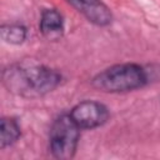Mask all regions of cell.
<instances>
[{"instance_id":"6da1fadb","label":"cell","mask_w":160,"mask_h":160,"mask_svg":"<svg viewBox=\"0 0 160 160\" xmlns=\"http://www.w3.org/2000/svg\"><path fill=\"white\" fill-rule=\"evenodd\" d=\"M61 74L38 62H18L2 71V84L12 94L24 98L42 96L59 86Z\"/></svg>"},{"instance_id":"7a4b0ae2","label":"cell","mask_w":160,"mask_h":160,"mask_svg":"<svg viewBox=\"0 0 160 160\" xmlns=\"http://www.w3.org/2000/svg\"><path fill=\"white\" fill-rule=\"evenodd\" d=\"M146 70L135 62L116 64L96 74L91 85L104 92H126L140 89L148 84Z\"/></svg>"},{"instance_id":"3957f363","label":"cell","mask_w":160,"mask_h":160,"mask_svg":"<svg viewBox=\"0 0 160 160\" xmlns=\"http://www.w3.org/2000/svg\"><path fill=\"white\" fill-rule=\"evenodd\" d=\"M80 139V128L70 114L58 116L49 132V150L55 159L69 160L75 156Z\"/></svg>"},{"instance_id":"277c9868","label":"cell","mask_w":160,"mask_h":160,"mask_svg":"<svg viewBox=\"0 0 160 160\" xmlns=\"http://www.w3.org/2000/svg\"><path fill=\"white\" fill-rule=\"evenodd\" d=\"M69 114L80 129L99 128L104 125L110 116L109 109L104 104L94 100L80 101L70 110Z\"/></svg>"},{"instance_id":"5b68a950","label":"cell","mask_w":160,"mask_h":160,"mask_svg":"<svg viewBox=\"0 0 160 160\" xmlns=\"http://www.w3.org/2000/svg\"><path fill=\"white\" fill-rule=\"evenodd\" d=\"M76 11L98 26H108L112 21L110 9L101 0H66Z\"/></svg>"},{"instance_id":"8992f818","label":"cell","mask_w":160,"mask_h":160,"mask_svg":"<svg viewBox=\"0 0 160 160\" xmlns=\"http://www.w3.org/2000/svg\"><path fill=\"white\" fill-rule=\"evenodd\" d=\"M40 32L49 40H59L64 32V19L56 9H45L40 16Z\"/></svg>"},{"instance_id":"52a82bcc","label":"cell","mask_w":160,"mask_h":160,"mask_svg":"<svg viewBox=\"0 0 160 160\" xmlns=\"http://www.w3.org/2000/svg\"><path fill=\"white\" fill-rule=\"evenodd\" d=\"M21 135L20 125L14 118H1L0 120V149L11 146Z\"/></svg>"},{"instance_id":"ba28073f","label":"cell","mask_w":160,"mask_h":160,"mask_svg":"<svg viewBox=\"0 0 160 160\" xmlns=\"http://www.w3.org/2000/svg\"><path fill=\"white\" fill-rule=\"evenodd\" d=\"M1 39L11 45H20L26 40L28 29L22 24H4L0 29Z\"/></svg>"}]
</instances>
